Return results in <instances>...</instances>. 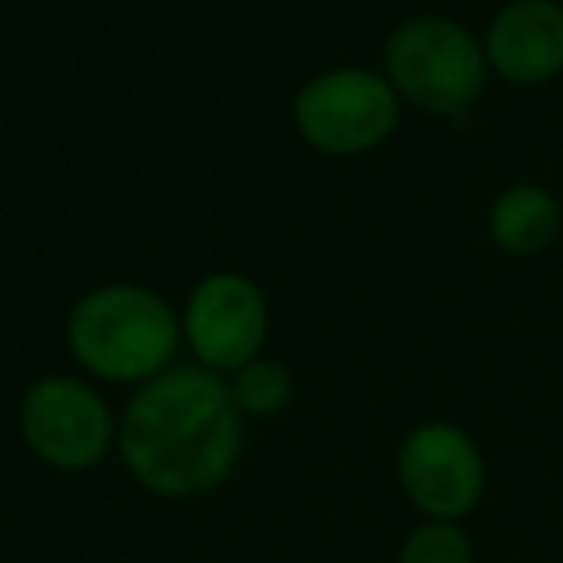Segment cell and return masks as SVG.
I'll return each mask as SVG.
<instances>
[{
  "label": "cell",
  "mask_w": 563,
  "mask_h": 563,
  "mask_svg": "<svg viewBox=\"0 0 563 563\" xmlns=\"http://www.w3.org/2000/svg\"><path fill=\"white\" fill-rule=\"evenodd\" d=\"M181 344L189 363L228 378L251 360L266 355L271 301L263 286L243 271H212L189 286L181 301Z\"/></svg>",
  "instance_id": "8992f818"
},
{
  "label": "cell",
  "mask_w": 563,
  "mask_h": 563,
  "mask_svg": "<svg viewBox=\"0 0 563 563\" xmlns=\"http://www.w3.org/2000/svg\"><path fill=\"white\" fill-rule=\"evenodd\" d=\"M406 501L429 521H467L486 494V455L455 421H421L394 455Z\"/></svg>",
  "instance_id": "52a82bcc"
},
{
  "label": "cell",
  "mask_w": 563,
  "mask_h": 563,
  "mask_svg": "<svg viewBox=\"0 0 563 563\" xmlns=\"http://www.w3.org/2000/svg\"><path fill=\"white\" fill-rule=\"evenodd\" d=\"M398 89L375 66H329L298 86L290 120L298 140L324 158H363L383 151L401 128Z\"/></svg>",
  "instance_id": "277c9868"
},
{
  "label": "cell",
  "mask_w": 563,
  "mask_h": 563,
  "mask_svg": "<svg viewBox=\"0 0 563 563\" xmlns=\"http://www.w3.org/2000/svg\"><path fill=\"white\" fill-rule=\"evenodd\" d=\"M478 35L490 78L514 89L563 81V0H506Z\"/></svg>",
  "instance_id": "ba28073f"
},
{
  "label": "cell",
  "mask_w": 563,
  "mask_h": 563,
  "mask_svg": "<svg viewBox=\"0 0 563 563\" xmlns=\"http://www.w3.org/2000/svg\"><path fill=\"white\" fill-rule=\"evenodd\" d=\"M401 104L437 120H467L490 86L483 35L444 12H417L386 32L383 66Z\"/></svg>",
  "instance_id": "3957f363"
},
{
  "label": "cell",
  "mask_w": 563,
  "mask_h": 563,
  "mask_svg": "<svg viewBox=\"0 0 563 563\" xmlns=\"http://www.w3.org/2000/svg\"><path fill=\"white\" fill-rule=\"evenodd\" d=\"M228 390L232 401L247 421H266L290 409L294 394H298V378H294L290 363L274 360V355H258L247 367L228 375Z\"/></svg>",
  "instance_id": "30bf717a"
},
{
  "label": "cell",
  "mask_w": 563,
  "mask_h": 563,
  "mask_svg": "<svg viewBox=\"0 0 563 563\" xmlns=\"http://www.w3.org/2000/svg\"><path fill=\"white\" fill-rule=\"evenodd\" d=\"M16 432L43 467L58 475H86L117 455L120 413L81 371H51L32 378L20 394Z\"/></svg>",
  "instance_id": "5b68a950"
},
{
  "label": "cell",
  "mask_w": 563,
  "mask_h": 563,
  "mask_svg": "<svg viewBox=\"0 0 563 563\" xmlns=\"http://www.w3.org/2000/svg\"><path fill=\"white\" fill-rule=\"evenodd\" d=\"M563 232V201L540 181H509L486 209V240L514 258H537Z\"/></svg>",
  "instance_id": "9c48e42d"
},
{
  "label": "cell",
  "mask_w": 563,
  "mask_h": 563,
  "mask_svg": "<svg viewBox=\"0 0 563 563\" xmlns=\"http://www.w3.org/2000/svg\"><path fill=\"white\" fill-rule=\"evenodd\" d=\"M243 421L228 378L197 363H174L124 401L117 455L155 498H205L232 478L243 455Z\"/></svg>",
  "instance_id": "6da1fadb"
},
{
  "label": "cell",
  "mask_w": 563,
  "mask_h": 563,
  "mask_svg": "<svg viewBox=\"0 0 563 563\" xmlns=\"http://www.w3.org/2000/svg\"><path fill=\"white\" fill-rule=\"evenodd\" d=\"M181 313L143 282H101L66 313V352L97 386L151 383L181 363Z\"/></svg>",
  "instance_id": "7a4b0ae2"
},
{
  "label": "cell",
  "mask_w": 563,
  "mask_h": 563,
  "mask_svg": "<svg viewBox=\"0 0 563 563\" xmlns=\"http://www.w3.org/2000/svg\"><path fill=\"white\" fill-rule=\"evenodd\" d=\"M398 563H475V540L463 521H421L406 532Z\"/></svg>",
  "instance_id": "8fae6325"
}]
</instances>
